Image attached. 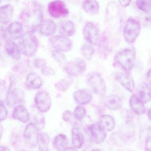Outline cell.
Instances as JSON below:
<instances>
[{
  "label": "cell",
  "mask_w": 151,
  "mask_h": 151,
  "mask_svg": "<svg viewBox=\"0 0 151 151\" xmlns=\"http://www.w3.org/2000/svg\"><path fill=\"white\" fill-rule=\"evenodd\" d=\"M43 13L37 7L29 8L22 11L20 16L22 24L28 32L32 33L40 28L43 22Z\"/></svg>",
  "instance_id": "obj_1"
},
{
  "label": "cell",
  "mask_w": 151,
  "mask_h": 151,
  "mask_svg": "<svg viewBox=\"0 0 151 151\" xmlns=\"http://www.w3.org/2000/svg\"><path fill=\"white\" fill-rule=\"evenodd\" d=\"M38 41L32 32H27L23 34L19 41L21 52L28 57L35 55L38 48Z\"/></svg>",
  "instance_id": "obj_2"
},
{
  "label": "cell",
  "mask_w": 151,
  "mask_h": 151,
  "mask_svg": "<svg viewBox=\"0 0 151 151\" xmlns=\"http://www.w3.org/2000/svg\"><path fill=\"white\" fill-rule=\"evenodd\" d=\"M116 62L125 71L132 69L135 64L136 53L132 49L126 48L118 52L115 57Z\"/></svg>",
  "instance_id": "obj_3"
},
{
  "label": "cell",
  "mask_w": 151,
  "mask_h": 151,
  "mask_svg": "<svg viewBox=\"0 0 151 151\" xmlns=\"http://www.w3.org/2000/svg\"><path fill=\"white\" fill-rule=\"evenodd\" d=\"M86 81L94 93L101 96L104 95L106 91V83L100 74L96 72H91L87 75Z\"/></svg>",
  "instance_id": "obj_4"
},
{
  "label": "cell",
  "mask_w": 151,
  "mask_h": 151,
  "mask_svg": "<svg viewBox=\"0 0 151 151\" xmlns=\"http://www.w3.org/2000/svg\"><path fill=\"white\" fill-rule=\"evenodd\" d=\"M140 24L133 18H129L126 22L124 30V37L129 43L135 42L140 32Z\"/></svg>",
  "instance_id": "obj_5"
},
{
  "label": "cell",
  "mask_w": 151,
  "mask_h": 151,
  "mask_svg": "<svg viewBox=\"0 0 151 151\" xmlns=\"http://www.w3.org/2000/svg\"><path fill=\"white\" fill-rule=\"evenodd\" d=\"M49 43L55 50L67 52L71 50L73 46L72 41L68 37L62 35H55L49 39Z\"/></svg>",
  "instance_id": "obj_6"
},
{
  "label": "cell",
  "mask_w": 151,
  "mask_h": 151,
  "mask_svg": "<svg viewBox=\"0 0 151 151\" xmlns=\"http://www.w3.org/2000/svg\"><path fill=\"white\" fill-rule=\"evenodd\" d=\"M48 11L50 15L55 18L64 17L69 14V11L65 2L60 0L49 2L48 5Z\"/></svg>",
  "instance_id": "obj_7"
},
{
  "label": "cell",
  "mask_w": 151,
  "mask_h": 151,
  "mask_svg": "<svg viewBox=\"0 0 151 151\" xmlns=\"http://www.w3.org/2000/svg\"><path fill=\"white\" fill-rule=\"evenodd\" d=\"M84 38L91 45H95L99 39V31L93 23L86 22L83 31Z\"/></svg>",
  "instance_id": "obj_8"
},
{
  "label": "cell",
  "mask_w": 151,
  "mask_h": 151,
  "mask_svg": "<svg viewBox=\"0 0 151 151\" xmlns=\"http://www.w3.org/2000/svg\"><path fill=\"white\" fill-rule=\"evenodd\" d=\"M86 63L82 59H76L68 62L65 65L64 70L70 76H78L83 74L86 70Z\"/></svg>",
  "instance_id": "obj_9"
},
{
  "label": "cell",
  "mask_w": 151,
  "mask_h": 151,
  "mask_svg": "<svg viewBox=\"0 0 151 151\" xmlns=\"http://www.w3.org/2000/svg\"><path fill=\"white\" fill-rule=\"evenodd\" d=\"M39 129L33 123H30L26 125L23 137L26 145L29 147L33 148L38 145Z\"/></svg>",
  "instance_id": "obj_10"
},
{
  "label": "cell",
  "mask_w": 151,
  "mask_h": 151,
  "mask_svg": "<svg viewBox=\"0 0 151 151\" xmlns=\"http://www.w3.org/2000/svg\"><path fill=\"white\" fill-rule=\"evenodd\" d=\"M35 102L39 111L41 113L48 112L52 106V99L46 91L38 92L35 97Z\"/></svg>",
  "instance_id": "obj_11"
},
{
  "label": "cell",
  "mask_w": 151,
  "mask_h": 151,
  "mask_svg": "<svg viewBox=\"0 0 151 151\" xmlns=\"http://www.w3.org/2000/svg\"><path fill=\"white\" fill-rule=\"evenodd\" d=\"M23 32V25L19 22H15L10 23L6 28L3 30V36L5 37L9 38V40L19 39L22 36Z\"/></svg>",
  "instance_id": "obj_12"
},
{
  "label": "cell",
  "mask_w": 151,
  "mask_h": 151,
  "mask_svg": "<svg viewBox=\"0 0 151 151\" xmlns=\"http://www.w3.org/2000/svg\"><path fill=\"white\" fill-rule=\"evenodd\" d=\"M89 132L91 139L97 144L103 143L106 137V131L99 124H94L89 127Z\"/></svg>",
  "instance_id": "obj_13"
},
{
  "label": "cell",
  "mask_w": 151,
  "mask_h": 151,
  "mask_svg": "<svg viewBox=\"0 0 151 151\" xmlns=\"http://www.w3.org/2000/svg\"><path fill=\"white\" fill-rule=\"evenodd\" d=\"M117 80L126 90L132 93L134 91L135 84L132 76L127 71L119 73L116 76Z\"/></svg>",
  "instance_id": "obj_14"
},
{
  "label": "cell",
  "mask_w": 151,
  "mask_h": 151,
  "mask_svg": "<svg viewBox=\"0 0 151 151\" xmlns=\"http://www.w3.org/2000/svg\"><path fill=\"white\" fill-rule=\"evenodd\" d=\"M12 117L15 120H18L24 123L28 122L30 120L28 109L25 106L22 105H18L14 108Z\"/></svg>",
  "instance_id": "obj_15"
},
{
  "label": "cell",
  "mask_w": 151,
  "mask_h": 151,
  "mask_svg": "<svg viewBox=\"0 0 151 151\" xmlns=\"http://www.w3.org/2000/svg\"><path fill=\"white\" fill-rule=\"evenodd\" d=\"M74 100L78 104L83 105L88 104L92 99L91 92L88 89H82L76 91L73 93Z\"/></svg>",
  "instance_id": "obj_16"
},
{
  "label": "cell",
  "mask_w": 151,
  "mask_h": 151,
  "mask_svg": "<svg viewBox=\"0 0 151 151\" xmlns=\"http://www.w3.org/2000/svg\"><path fill=\"white\" fill-rule=\"evenodd\" d=\"M76 25L70 20H65L58 24V30L61 35L66 37H71L76 32Z\"/></svg>",
  "instance_id": "obj_17"
},
{
  "label": "cell",
  "mask_w": 151,
  "mask_h": 151,
  "mask_svg": "<svg viewBox=\"0 0 151 151\" xmlns=\"http://www.w3.org/2000/svg\"><path fill=\"white\" fill-rule=\"evenodd\" d=\"M5 49L9 56L16 60L21 58V52L20 47L17 44L11 40H8L5 45Z\"/></svg>",
  "instance_id": "obj_18"
},
{
  "label": "cell",
  "mask_w": 151,
  "mask_h": 151,
  "mask_svg": "<svg viewBox=\"0 0 151 151\" xmlns=\"http://www.w3.org/2000/svg\"><path fill=\"white\" fill-rule=\"evenodd\" d=\"M137 97L144 104L151 101V87L147 84H141L137 89Z\"/></svg>",
  "instance_id": "obj_19"
},
{
  "label": "cell",
  "mask_w": 151,
  "mask_h": 151,
  "mask_svg": "<svg viewBox=\"0 0 151 151\" xmlns=\"http://www.w3.org/2000/svg\"><path fill=\"white\" fill-rule=\"evenodd\" d=\"M130 106L136 114L141 115L145 113V105L137 95H133L129 100Z\"/></svg>",
  "instance_id": "obj_20"
},
{
  "label": "cell",
  "mask_w": 151,
  "mask_h": 151,
  "mask_svg": "<svg viewBox=\"0 0 151 151\" xmlns=\"http://www.w3.org/2000/svg\"><path fill=\"white\" fill-rule=\"evenodd\" d=\"M104 104L106 107L111 110H118L122 108L123 102L118 96L111 95L106 96L105 98Z\"/></svg>",
  "instance_id": "obj_21"
},
{
  "label": "cell",
  "mask_w": 151,
  "mask_h": 151,
  "mask_svg": "<svg viewBox=\"0 0 151 151\" xmlns=\"http://www.w3.org/2000/svg\"><path fill=\"white\" fill-rule=\"evenodd\" d=\"M14 14V8L10 4L3 5L0 8V21L2 24L8 23Z\"/></svg>",
  "instance_id": "obj_22"
},
{
  "label": "cell",
  "mask_w": 151,
  "mask_h": 151,
  "mask_svg": "<svg viewBox=\"0 0 151 151\" xmlns=\"http://www.w3.org/2000/svg\"><path fill=\"white\" fill-rule=\"evenodd\" d=\"M57 26L55 23L51 19H45L43 21L40 32L42 35L50 36L53 35L56 31Z\"/></svg>",
  "instance_id": "obj_23"
},
{
  "label": "cell",
  "mask_w": 151,
  "mask_h": 151,
  "mask_svg": "<svg viewBox=\"0 0 151 151\" xmlns=\"http://www.w3.org/2000/svg\"><path fill=\"white\" fill-rule=\"evenodd\" d=\"M26 85L28 88L31 90L39 89L42 85L41 78L34 72L30 73L26 77Z\"/></svg>",
  "instance_id": "obj_24"
},
{
  "label": "cell",
  "mask_w": 151,
  "mask_h": 151,
  "mask_svg": "<svg viewBox=\"0 0 151 151\" xmlns=\"http://www.w3.org/2000/svg\"><path fill=\"white\" fill-rule=\"evenodd\" d=\"M68 141L64 134L60 133L55 136L53 141V145L57 151H64L68 148Z\"/></svg>",
  "instance_id": "obj_25"
},
{
  "label": "cell",
  "mask_w": 151,
  "mask_h": 151,
  "mask_svg": "<svg viewBox=\"0 0 151 151\" xmlns=\"http://www.w3.org/2000/svg\"><path fill=\"white\" fill-rule=\"evenodd\" d=\"M18 100V90L14 83L11 84L6 96V102L10 106H14Z\"/></svg>",
  "instance_id": "obj_26"
},
{
  "label": "cell",
  "mask_w": 151,
  "mask_h": 151,
  "mask_svg": "<svg viewBox=\"0 0 151 151\" xmlns=\"http://www.w3.org/2000/svg\"><path fill=\"white\" fill-rule=\"evenodd\" d=\"M99 124L107 131L110 132L114 129L116 123L113 116L109 115L104 114L100 117Z\"/></svg>",
  "instance_id": "obj_27"
},
{
  "label": "cell",
  "mask_w": 151,
  "mask_h": 151,
  "mask_svg": "<svg viewBox=\"0 0 151 151\" xmlns=\"http://www.w3.org/2000/svg\"><path fill=\"white\" fill-rule=\"evenodd\" d=\"M71 139L74 148H80L83 145L84 139L83 133L78 129L74 128L71 130Z\"/></svg>",
  "instance_id": "obj_28"
},
{
  "label": "cell",
  "mask_w": 151,
  "mask_h": 151,
  "mask_svg": "<svg viewBox=\"0 0 151 151\" xmlns=\"http://www.w3.org/2000/svg\"><path fill=\"white\" fill-rule=\"evenodd\" d=\"M82 6L85 12L91 15L96 14L100 8L99 3L96 1H83Z\"/></svg>",
  "instance_id": "obj_29"
},
{
  "label": "cell",
  "mask_w": 151,
  "mask_h": 151,
  "mask_svg": "<svg viewBox=\"0 0 151 151\" xmlns=\"http://www.w3.org/2000/svg\"><path fill=\"white\" fill-rule=\"evenodd\" d=\"M49 142L50 138L47 133L44 132L39 133L37 145L40 151H49Z\"/></svg>",
  "instance_id": "obj_30"
},
{
  "label": "cell",
  "mask_w": 151,
  "mask_h": 151,
  "mask_svg": "<svg viewBox=\"0 0 151 151\" xmlns=\"http://www.w3.org/2000/svg\"><path fill=\"white\" fill-rule=\"evenodd\" d=\"M81 54L85 58L88 60H91L95 52V50L91 45L88 44H84L81 47Z\"/></svg>",
  "instance_id": "obj_31"
},
{
  "label": "cell",
  "mask_w": 151,
  "mask_h": 151,
  "mask_svg": "<svg viewBox=\"0 0 151 151\" xmlns=\"http://www.w3.org/2000/svg\"><path fill=\"white\" fill-rule=\"evenodd\" d=\"M136 5L138 8L146 14H151V1H138Z\"/></svg>",
  "instance_id": "obj_32"
},
{
  "label": "cell",
  "mask_w": 151,
  "mask_h": 151,
  "mask_svg": "<svg viewBox=\"0 0 151 151\" xmlns=\"http://www.w3.org/2000/svg\"><path fill=\"white\" fill-rule=\"evenodd\" d=\"M62 118L63 121L66 122L70 123L71 124H73L74 125H76L77 124V123L76 122H80L78 121L75 118L74 116V113H72L71 111L70 110H66L63 112L62 115Z\"/></svg>",
  "instance_id": "obj_33"
},
{
  "label": "cell",
  "mask_w": 151,
  "mask_h": 151,
  "mask_svg": "<svg viewBox=\"0 0 151 151\" xmlns=\"http://www.w3.org/2000/svg\"><path fill=\"white\" fill-rule=\"evenodd\" d=\"M86 109L84 107L78 106L74 110V116L77 120L81 122V121L84 118L86 115Z\"/></svg>",
  "instance_id": "obj_34"
},
{
  "label": "cell",
  "mask_w": 151,
  "mask_h": 151,
  "mask_svg": "<svg viewBox=\"0 0 151 151\" xmlns=\"http://www.w3.org/2000/svg\"><path fill=\"white\" fill-rule=\"evenodd\" d=\"M69 86V83L65 79H61L55 85L56 90L60 91H65L68 90Z\"/></svg>",
  "instance_id": "obj_35"
},
{
  "label": "cell",
  "mask_w": 151,
  "mask_h": 151,
  "mask_svg": "<svg viewBox=\"0 0 151 151\" xmlns=\"http://www.w3.org/2000/svg\"><path fill=\"white\" fill-rule=\"evenodd\" d=\"M52 55L55 60L59 63H63L66 61V59L65 55L60 51L54 50L52 52Z\"/></svg>",
  "instance_id": "obj_36"
},
{
  "label": "cell",
  "mask_w": 151,
  "mask_h": 151,
  "mask_svg": "<svg viewBox=\"0 0 151 151\" xmlns=\"http://www.w3.org/2000/svg\"><path fill=\"white\" fill-rule=\"evenodd\" d=\"M8 115V112L7 109L6 107L2 101H1V113H0V120L1 121H4L6 119Z\"/></svg>",
  "instance_id": "obj_37"
},
{
  "label": "cell",
  "mask_w": 151,
  "mask_h": 151,
  "mask_svg": "<svg viewBox=\"0 0 151 151\" xmlns=\"http://www.w3.org/2000/svg\"><path fill=\"white\" fill-rule=\"evenodd\" d=\"M41 71L42 74L46 76H54L55 74V71L52 68L46 66L41 69Z\"/></svg>",
  "instance_id": "obj_38"
},
{
  "label": "cell",
  "mask_w": 151,
  "mask_h": 151,
  "mask_svg": "<svg viewBox=\"0 0 151 151\" xmlns=\"http://www.w3.org/2000/svg\"><path fill=\"white\" fill-rule=\"evenodd\" d=\"M33 63L37 68H40L41 69L44 67H45L46 63L45 61L43 59H36L34 60Z\"/></svg>",
  "instance_id": "obj_39"
},
{
  "label": "cell",
  "mask_w": 151,
  "mask_h": 151,
  "mask_svg": "<svg viewBox=\"0 0 151 151\" xmlns=\"http://www.w3.org/2000/svg\"><path fill=\"white\" fill-rule=\"evenodd\" d=\"M145 148L147 151H151V136L148 137L146 140Z\"/></svg>",
  "instance_id": "obj_40"
},
{
  "label": "cell",
  "mask_w": 151,
  "mask_h": 151,
  "mask_svg": "<svg viewBox=\"0 0 151 151\" xmlns=\"http://www.w3.org/2000/svg\"><path fill=\"white\" fill-rule=\"evenodd\" d=\"M119 2H120V4H121L122 6L127 7L129 5L131 1H119Z\"/></svg>",
  "instance_id": "obj_41"
},
{
  "label": "cell",
  "mask_w": 151,
  "mask_h": 151,
  "mask_svg": "<svg viewBox=\"0 0 151 151\" xmlns=\"http://www.w3.org/2000/svg\"><path fill=\"white\" fill-rule=\"evenodd\" d=\"M147 80L151 85V69L149 70L146 75Z\"/></svg>",
  "instance_id": "obj_42"
},
{
  "label": "cell",
  "mask_w": 151,
  "mask_h": 151,
  "mask_svg": "<svg viewBox=\"0 0 151 151\" xmlns=\"http://www.w3.org/2000/svg\"><path fill=\"white\" fill-rule=\"evenodd\" d=\"M0 151H10V149L5 146L1 145L0 147Z\"/></svg>",
  "instance_id": "obj_43"
},
{
  "label": "cell",
  "mask_w": 151,
  "mask_h": 151,
  "mask_svg": "<svg viewBox=\"0 0 151 151\" xmlns=\"http://www.w3.org/2000/svg\"><path fill=\"white\" fill-rule=\"evenodd\" d=\"M147 117H148V119L151 122V107L147 111Z\"/></svg>",
  "instance_id": "obj_44"
},
{
  "label": "cell",
  "mask_w": 151,
  "mask_h": 151,
  "mask_svg": "<svg viewBox=\"0 0 151 151\" xmlns=\"http://www.w3.org/2000/svg\"><path fill=\"white\" fill-rule=\"evenodd\" d=\"M64 151H78L74 147H68Z\"/></svg>",
  "instance_id": "obj_45"
},
{
  "label": "cell",
  "mask_w": 151,
  "mask_h": 151,
  "mask_svg": "<svg viewBox=\"0 0 151 151\" xmlns=\"http://www.w3.org/2000/svg\"><path fill=\"white\" fill-rule=\"evenodd\" d=\"M91 151H101V150L99 148H95L93 149Z\"/></svg>",
  "instance_id": "obj_46"
},
{
  "label": "cell",
  "mask_w": 151,
  "mask_h": 151,
  "mask_svg": "<svg viewBox=\"0 0 151 151\" xmlns=\"http://www.w3.org/2000/svg\"><path fill=\"white\" fill-rule=\"evenodd\" d=\"M26 151V150H22V151Z\"/></svg>",
  "instance_id": "obj_47"
}]
</instances>
